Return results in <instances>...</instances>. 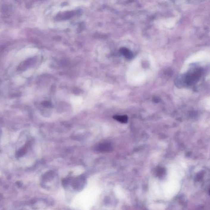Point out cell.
I'll return each instance as SVG.
<instances>
[{"mask_svg":"<svg viewBox=\"0 0 210 210\" xmlns=\"http://www.w3.org/2000/svg\"><path fill=\"white\" fill-rule=\"evenodd\" d=\"M121 54L128 59H131L133 58V54L129 49L126 48H122L120 49Z\"/></svg>","mask_w":210,"mask_h":210,"instance_id":"obj_1","label":"cell"},{"mask_svg":"<svg viewBox=\"0 0 210 210\" xmlns=\"http://www.w3.org/2000/svg\"><path fill=\"white\" fill-rule=\"evenodd\" d=\"M111 146L108 144H101L97 146V149L102 152H107L111 150Z\"/></svg>","mask_w":210,"mask_h":210,"instance_id":"obj_2","label":"cell"},{"mask_svg":"<svg viewBox=\"0 0 210 210\" xmlns=\"http://www.w3.org/2000/svg\"><path fill=\"white\" fill-rule=\"evenodd\" d=\"M113 118L122 123H127L128 117L126 115H116L113 117Z\"/></svg>","mask_w":210,"mask_h":210,"instance_id":"obj_3","label":"cell"},{"mask_svg":"<svg viewBox=\"0 0 210 210\" xmlns=\"http://www.w3.org/2000/svg\"><path fill=\"white\" fill-rule=\"evenodd\" d=\"M163 173H164V171L163 170V169L161 168H158L156 170V173L158 176H162L163 175Z\"/></svg>","mask_w":210,"mask_h":210,"instance_id":"obj_4","label":"cell"},{"mask_svg":"<svg viewBox=\"0 0 210 210\" xmlns=\"http://www.w3.org/2000/svg\"><path fill=\"white\" fill-rule=\"evenodd\" d=\"M42 104L43 106L46 107H51L52 106L51 104L49 102L46 101H43V102H42Z\"/></svg>","mask_w":210,"mask_h":210,"instance_id":"obj_5","label":"cell"},{"mask_svg":"<svg viewBox=\"0 0 210 210\" xmlns=\"http://www.w3.org/2000/svg\"><path fill=\"white\" fill-rule=\"evenodd\" d=\"M209 193H210V191H209Z\"/></svg>","mask_w":210,"mask_h":210,"instance_id":"obj_6","label":"cell"}]
</instances>
